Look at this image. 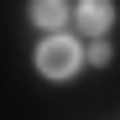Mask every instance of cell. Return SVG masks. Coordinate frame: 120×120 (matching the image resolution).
Wrapping results in <instances>:
<instances>
[{"instance_id": "cell-1", "label": "cell", "mask_w": 120, "mask_h": 120, "mask_svg": "<svg viewBox=\"0 0 120 120\" xmlns=\"http://www.w3.org/2000/svg\"><path fill=\"white\" fill-rule=\"evenodd\" d=\"M78 57H84V47H78L73 37H47L42 52H37V68H42L47 78H68L78 68Z\"/></svg>"}, {"instance_id": "cell-2", "label": "cell", "mask_w": 120, "mask_h": 120, "mask_svg": "<svg viewBox=\"0 0 120 120\" xmlns=\"http://www.w3.org/2000/svg\"><path fill=\"white\" fill-rule=\"evenodd\" d=\"M78 21H84L89 31H105L115 21V5H110V0H78Z\"/></svg>"}, {"instance_id": "cell-3", "label": "cell", "mask_w": 120, "mask_h": 120, "mask_svg": "<svg viewBox=\"0 0 120 120\" xmlns=\"http://www.w3.org/2000/svg\"><path fill=\"white\" fill-rule=\"evenodd\" d=\"M31 21L52 31V26H63V21H68V5H63V0H31Z\"/></svg>"}]
</instances>
